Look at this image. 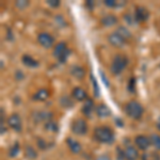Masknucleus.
<instances>
[{
    "mask_svg": "<svg viewBox=\"0 0 160 160\" xmlns=\"http://www.w3.org/2000/svg\"><path fill=\"white\" fill-rule=\"evenodd\" d=\"M25 154H26V156L30 159L37 158V152L34 151V148H33L32 146H27L25 149Z\"/></svg>",
    "mask_w": 160,
    "mask_h": 160,
    "instance_id": "obj_24",
    "label": "nucleus"
},
{
    "mask_svg": "<svg viewBox=\"0 0 160 160\" xmlns=\"http://www.w3.org/2000/svg\"><path fill=\"white\" fill-rule=\"evenodd\" d=\"M18 152H19L18 144H15V145L13 146L11 149H10V156H12V157L16 156V155L18 154Z\"/></svg>",
    "mask_w": 160,
    "mask_h": 160,
    "instance_id": "obj_25",
    "label": "nucleus"
},
{
    "mask_svg": "<svg viewBox=\"0 0 160 160\" xmlns=\"http://www.w3.org/2000/svg\"><path fill=\"white\" fill-rule=\"evenodd\" d=\"M94 137L97 141L102 142V143H112L114 140V135L111 128L107 127V126H100L97 127L94 130Z\"/></svg>",
    "mask_w": 160,
    "mask_h": 160,
    "instance_id": "obj_1",
    "label": "nucleus"
},
{
    "mask_svg": "<svg viewBox=\"0 0 160 160\" xmlns=\"http://www.w3.org/2000/svg\"><path fill=\"white\" fill-rule=\"evenodd\" d=\"M68 145L69 146V149L75 154H78L81 151V145H80L79 142H77L76 140H74L72 138L68 139Z\"/></svg>",
    "mask_w": 160,
    "mask_h": 160,
    "instance_id": "obj_16",
    "label": "nucleus"
},
{
    "mask_svg": "<svg viewBox=\"0 0 160 160\" xmlns=\"http://www.w3.org/2000/svg\"><path fill=\"white\" fill-rule=\"evenodd\" d=\"M72 94H73L74 98L76 100H79V102L87 99V92L83 89H81V88H75Z\"/></svg>",
    "mask_w": 160,
    "mask_h": 160,
    "instance_id": "obj_13",
    "label": "nucleus"
},
{
    "mask_svg": "<svg viewBox=\"0 0 160 160\" xmlns=\"http://www.w3.org/2000/svg\"><path fill=\"white\" fill-rule=\"evenodd\" d=\"M92 81H93V84H94V89H95V96L98 97L99 96V90H98V87H97V83H96V80L94 79V77L92 76Z\"/></svg>",
    "mask_w": 160,
    "mask_h": 160,
    "instance_id": "obj_28",
    "label": "nucleus"
},
{
    "mask_svg": "<svg viewBox=\"0 0 160 160\" xmlns=\"http://www.w3.org/2000/svg\"><path fill=\"white\" fill-rule=\"evenodd\" d=\"M38 145L40 146V148H42V149L46 148V143L44 142L43 139H38Z\"/></svg>",
    "mask_w": 160,
    "mask_h": 160,
    "instance_id": "obj_30",
    "label": "nucleus"
},
{
    "mask_svg": "<svg viewBox=\"0 0 160 160\" xmlns=\"http://www.w3.org/2000/svg\"><path fill=\"white\" fill-rule=\"evenodd\" d=\"M38 43L45 48H50L51 46L53 45V43H55L53 38L51 37L49 33H46V32L40 33L38 37Z\"/></svg>",
    "mask_w": 160,
    "mask_h": 160,
    "instance_id": "obj_6",
    "label": "nucleus"
},
{
    "mask_svg": "<svg viewBox=\"0 0 160 160\" xmlns=\"http://www.w3.org/2000/svg\"><path fill=\"white\" fill-rule=\"evenodd\" d=\"M96 160H111L109 156H107V155H102V156L98 157Z\"/></svg>",
    "mask_w": 160,
    "mask_h": 160,
    "instance_id": "obj_31",
    "label": "nucleus"
},
{
    "mask_svg": "<svg viewBox=\"0 0 160 160\" xmlns=\"http://www.w3.org/2000/svg\"><path fill=\"white\" fill-rule=\"evenodd\" d=\"M93 109H94V102H93L92 99H87L86 102L83 104V107H82V112L86 117H91Z\"/></svg>",
    "mask_w": 160,
    "mask_h": 160,
    "instance_id": "obj_14",
    "label": "nucleus"
},
{
    "mask_svg": "<svg viewBox=\"0 0 160 160\" xmlns=\"http://www.w3.org/2000/svg\"><path fill=\"white\" fill-rule=\"evenodd\" d=\"M49 96V92L45 89H41L33 95V98L35 100H46Z\"/></svg>",
    "mask_w": 160,
    "mask_h": 160,
    "instance_id": "obj_19",
    "label": "nucleus"
},
{
    "mask_svg": "<svg viewBox=\"0 0 160 160\" xmlns=\"http://www.w3.org/2000/svg\"><path fill=\"white\" fill-rule=\"evenodd\" d=\"M136 145L138 146L141 151H145L149 148V144H151V139H148L145 136H138L136 138Z\"/></svg>",
    "mask_w": 160,
    "mask_h": 160,
    "instance_id": "obj_10",
    "label": "nucleus"
},
{
    "mask_svg": "<svg viewBox=\"0 0 160 160\" xmlns=\"http://www.w3.org/2000/svg\"><path fill=\"white\" fill-rule=\"evenodd\" d=\"M141 160H160V155L156 152H149L142 155Z\"/></svg>",
    "mask_w": 160,
    "mask_h": 160,
    "instance_id": "obj_20",
    "label": "nucleus"
},
{
    "mask_svg": "<svg viewBox=\"0 0 160 160\" xmlns=\"http://www.w3.org/2000/svg\"><path fill=\"white\" fill-rule=\"evenodd\" d=\"M22 62H24V64L27 65L28 68H37V66H38V62L28 55H25L22 57Z\"/></svg>",
    "mask_w": 160,
    "mask_h": 160,
    "instance_id": "obj_18",
    "label": "nucleus"
},
{
    "mask_svg": "<svg viewBox=\"0 0 160 160\" xmlns=\"http://www.w3.org/2000/svg\"><path fill=\"white\" fill-rule=\"evenodd\" d=\"M123 156L127 160H137L139 158V153L133 146H127L124 149Z\"/></svg>",
    "mask_w": 160,
    "mask_h": 160,
    "instance_id": "obj_11",
    "label": "nucleus"
},
{
    "mask_svg": "<svg viewBox=\"0 0 160 160\" xmlns=\"http://www.w3.org/2000/svg\"><path fill=\"white\" fill-rule=\"evenodd\" d=\"M117 33H118V34L121 35L122 38H125L126 41L128 40V38H131V33L128 31V29H126L125 27H120V28H118V30L115 31Z\"/></svg>",
    "mask_w": 160,
    "mask_h": 160,
    "instance_id": "obj_21",
    "label": "nucleus"
},
{
    "mask_svg": "<svg viewBox=\"0 0 160 160\" xmlns=\"http://www.w3.org/2000/svg\"><path fill=\"white\" fill-rule=\"evenodd\" d=\"M125 112L127 113L128 117H130L131 118L138 120V118H140L142 117V114H143V108H142V106L139 104L138 102L132 100V102H129L125 106Z\"/></svg>",
    "mask_w": 160,
    "mask_h": 160,
    "instance_id": "obj_3",
    "label": "nucleus"
},
{
    "mask_svg": "<svg viewBox=\"0 0 160 160\" xmlns=\"http://www.w3.org/2000/svg\"><path fill=\"white\" fill-rule=\"evenodd\" d=\"M8 123H9V126L11 128H13L16 131H20L22 130V118L17 113H14L8 120Z\"/></svg>",
    "mask_w": 160,
    "mask_h": 160,
    "instance_id": "obj_9",
    "label": "nucleus"
},
{
    "mask_svg": "<svg viewBox=\"0 0 160 160\" xmlns=\"http://www.w3.org/2000/svg\"><path fill=\"white\" fill-rule=\"evenodd\" d=\"M69 55H71V49L66 46L65 43H59L53 49V56L61 63H64Z\"/></svg>",
    "mask_w": 160,
    "mask_h": 160,
    "instance_id": "obj_4",
    "label": "nucleus"
},
{
    "mask_svg": "<svg viewBox=\"0 0 160 160\" xmlns=\"http://www.w3.org/2000/svg\"><path fill=\"white\" fill-rule=\"evenodd\" d=\"M149 17V12L146 8L144 7H138L136 9V13H135V19L137 22H146L148 18Z\"/></svg>",
    "mask_w": 160,
    "mask_h": 160,
    "instance_id": "obj_8",
    "label": "nucleus"
},
{
    "mask_svg": "<svg viewBox=\"0 0 160 160\" xmlns=\"http://www.w3.org/2000/svg\"><path fill=\"white\" fill-rule=\"evenodd\" d=\"M149 139H151V143L155 146V148L160 151V136L155 135L154 133V135H152V137Z\"/></svg>",
    "mask_w": 160,
    "mask_h": 160,
    "instance_id": "obj_23",
    "label": "nucleus"
},
{
    "mask_svg": "<svg viewBox=\"0 0 160 160\" xmlns=\"http://www.w3.org/2000/svg\"><path fill=\"white\" fill-rule=\"evenodd\" d=\"M96 113H97V115H98L99 118H107V117H109V115L111 114L110 109L104 104L99 105L98 107L96 108Z\"/></svg>",
    "mask_w": 160,
    "mask_h": 160,
    "instance_id": "obj_17",
    "label": "nucleus"
},
{
    "mask_svg": "<svg viewBox=\"0 0 160 160\" xmlns=\"http://www.w3.org/2000/svg\"><path fill=\"white\" fill-rule=\"evenodd\" d=\"M28 6H29V2L26 1V0H22V1H16V7L20 10L25 9V8Z\"/></svg>",
    "mask_w": 160,
    "mask_h": 160,
    "instance_id": "obj_26",
    "label": "nucleus"
},
{
    "mask_svg": "<svg viewBox=\"0 0 160 160\" xmlns=\"http://www.w3.org/2000/svg\"><path fill=\"white\" fill-rule=\"evenodd\" d=\"M47 4H49L52 8H57L60 6V1L59 0H47Z\"/></svg>",
    "mask_w": 160,
    "mask_h": 160,
    "instance_id": "obj_27",
    "label": "nucleus"
},
{
    "mask_svg": "<svg viewBox=\"0 0 160 160\" xmlns=\"http://www.w3.org/2000/svg\"><path fill=\"white\" fill-rule=\"evenodd\" d=\"M108 40H109V43L111 44V45L114 46V47H123L126 43L125 38H122L117 32L111 33V34L109 35V38H108Z\"/></svg>",
    "mask_w": 160,
    "mask_h": 160,
    "instance_id": "obj_7",
    "label": "nucleus"
},
{
    "mask_svg": "<svg viewBox=\"0 0 160 160\" xmlns=\"http://www.w3.org/2000/svg\"><path fill=\"white\" fill-rule=\"evenodd\" d=\"M45 128H46V130L51 131V132H57V131H58V125H57L56 122H53V121H51V120L46 122Z\"/></svg>",
    "mask_w": 160,
    "mask_h": 160,
    "instance_id": "obj_22",
    "label": "nucleus"
},
{
    "mask_svg": "<svg viewBox=\"0 0 160 160\" xmlns=\"http://www.w3.org/2000/svg\"><path fill=\"white\" fill-rule=\"evenodd\" d=\"M72 131L75 135L78 136H83L87 133L88 131V125L87 122L82 118H78V120L74 121L73 125H72Z\"/></svg>",
    "mask_w": 160,
    "mask_h": 160,
    "instance_id": "obj_5",
    "label": "nucleus"
},
{
    "mask_svg": "<svg viewBox=\"0 0 160 160\" xmlns=\"http://www.w3.org/2000/svg\"><path fill=\"white\" fill-rule=\"evenodd\" d=\"M104 3L106 4L107 7L109 8H113V7H117V1H114V0H106V1H104Z\"/></svg>",
    "mask_w": 160,
    "mask_h": 160,
    "instance_id": "obj_29",
    "label": "nucleus"
},
{
    "mask_svg": "<svg viewBox=\"0 0 160 160\" xmlns=\"http://www.w3.org/2000/svg\"><path fill=\"white\" fill-rule=\"evenodd\" d=\"M100 22H102V25L105 26V27H111V26L115 25L118 22V17L112 14H109L102 17Z\"/></svg>",
    "mask_w": 160,
    "mask_h": 160,
    "instance_id": "obj_12",
    "label": "nucleus"
},
{
    "mask_svg": "<svg viewBox=\"0 0 160 160\" xmlns=\"http://www.w3.org/2000/svg\"><path fill=\"white\" fill-rule=\"evenodd\" d=\"M71 74L73 75L75 78L82 79L84 77V75H86V71H84V68H81V66L75 65L71 68Z\"/></svg>",
    "mask_w": 160,
    "mask_h": 160,
    "instance_id": "obj_15",
    "label": "nucleus"
},
{
    "mask_svg": "<svg viewBox=\"0 0 160 160\" xmlns=\"http://www.w3.org/2000/svg\"><path fill=\"white\" fill-rule=\"evenodd\" d=\"M127 58L123 55H117L113 58V61L111 63V73L113 75H120L127 66Z\"/></svg>",
    "mask_w": 160,
    "mask_h": 160,
    "instance_id": "obj_2",
    "label": "nucleus"
}]
</instances>
